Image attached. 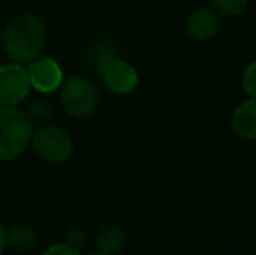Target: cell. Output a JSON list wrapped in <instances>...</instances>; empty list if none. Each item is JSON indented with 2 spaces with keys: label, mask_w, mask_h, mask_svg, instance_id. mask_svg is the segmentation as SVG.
Listing matches in <instances>:
<instances>
[{
  "label": "cell",
  "mask_w": 256,
  "mask_h": 255,
  "mask_svg": "<svg viewBox=\"0 0 256 255\" xmlns=\"http://www.w3.org/2000/svg\"><path fill=\"white\" fill-rule=\"evenodd\" d=\"M46 41L48 28L34 14L12 18L2 32V48L7 58L20 65H28L38 58L44 51Z\"/></svg>",
  "instance_id": "cell-1"
},
{
  "label": "cell",
  "mask_w": 256,
  "mask_h": 255,
  "mask_svg": "<svg viewBox=\"0 0 256 255\" xmlns=\"http://www.w3.org/2000/svg\"><path fill=\"white\" fill-rule=\"evenodd\" d=\"M34 126L24 110L18 107H0V159L20 157L30 147Z\"/></svg>",
  "instance_id": "cell-2"
},
{
  "label": "cell",
  "mask_w": 256,
  "mask_h": 255,
  "mask_svg": "<svg viewBox=\"0 0 256 255\" xmlns=\"http://www.w3.org/2000/svg\"><path fill=\"white\" fill-rule=\"evenodd\" d=\"M60 102L72 117H88L98 109L100 91L91 79L74 74L61 82Z\"/></svg>",
  "instance_id": "cell-3"
},
{
  "label": "cell",
  "mask_w": 256,
  "mask_h": 255,
  "mask_svg": "<svg viewBox=\"0 0 256 255\" xmlns=\"http://www.w3.org/2000/svg\"><path fill=\"white\" fill-rule=\"evenodd\" d=\"M32 147L44 161L52 164L66 163L74 154V140L60 126L44 124L32 135Z\"/></svg>",
  "instance_id": "cell-4"
},
{
  "label": "cell",
  "mask_w": 256,
  "mask_h": 255,
  "mask_svg": "<svg viewBox=\"0 0 256 255\" xmlns=\"http://www.w3.org/2000/svg\"><path fill=\"white\" fill-rule=\"evenodd\" d=\"M30 93L24 65L7 63L0 67V107H18Z\"/></svg>",
  "instance_id": "cell-5"
},
{
  "label": "cell",
  "mask_w": 256,
  "mask_h": 255,
  "mask_svg": "<svg viewBox=\"0 0 256 255\" xmlns=\"http://www.w3.org/2000/svg\"><path fill=\"white\" fill-rule=\"evenodd\" d=\"M30 88L37 89L38 93H54L60 89L63 82V68L60 63L48 56H38L26 67Z\"/></svg>",
  "instance_id": "cell-6"
},
{
  "label": "cell",
  "mask_w": 256,
  "mask_h": 255,
  "mask_svg": "<svg viewBox=\"0 0 256 255\" xmlns=\"http://www.w3.org/2000/svg\"><path fill=\"white\" fill-rule=\"evenodd\" d=\"M103 82L115 95H129L138 86V72L131 63L115 58L100 68Z\"/></svg>",
  "instance_id": "cell-7"
},
{
  "label": "cell",
  "mask_w": 256,
  "mask_h": 255,
  "mask_svg": "<svg viewBox=\"0 0 256 255\" xmlns=\"http://www.w3.org/2000/svg\"><path fill=\"white\" fill-rule=\"evenodd\" d=\"M186 28H188V34L197 41H209L220 34L222 20L212 9L202 7L190 14L186 20Z\"/></svg>",
  "instance_id": "cell-8"
},
{
  "label": "cell",
  "mask_w": 256,
  "mask_h": 255,
  "mask_svg": "<svg viewBox=\"0 0 256 255\" xmlns=\"http://www.w3.org/2000/svg\"><path fill=\"white\" fill-rule=\"evenodd\" d=\"M232 131L242 140H256V98H248L234 109Z\"/></svg>",
  "instance_id": "cell-9"
},
{
  "label": "cell",
  "mask_w": 256,
  "mask_h": 255,
  "mask_svg": "<svg viewBox=\"0 0 256 255\" xmlns=\"http://www.w3.org/2000/svg\"><path fill=\"white\" fill-rule=\"evenodd\" d=\"M128 243V234L120 225H104L98 232V248L102 253L115 255L118 253Z\"/></svg>",
  "instance_id": "cell-10"
},
{
  "label": "cell",
  "mask_w": 256,
  "mask_h": 255,
  "mask_svg": "<svg viewBox=\"0 0 256 255\" xmlns=\"http://www.w3.org/2000/svg\"><path fill=\"white\" fill-rule=\"evenodd\" d=\"M7 246L16 252H26L35 245V232L30 225H14L7 231Z\"/></svg>",
  "instance_id": "cell-11"
},
{
  "label": "cell",
  "mask_w": 256,
  "mask_h": 255,
  "mask_svg": "<svg viewBox=\"0 0 256 255\" xmlns=\"http://www.w3.org/2000/svg\"><path fill=\"white\" fill-rule=\"evenodd\" d=\"M209 2H211V9L218 16L225 18L239 16L248 6V0H209Z\"/></svg>",
  "instance_id": "cell-12"
},
{
  "label": "cell",
  "mask_w": 256,
  "mask_h": 255,
  "mask_svg": "<svg viewBox=\"0 0 256 255\" xmlns=\"http://www.w3.org/2000/svg\"><path fill=\"white\" fill-rule=\"evenodd\" d=\"M24 114H26L28 121L32 123V126H44V124L49 123V119H51V107H49V103L46 102H34L30 107H28V110H24Z\"/></svg>",
  "instance_id": "cell-13"
},
{
  "label": "cell",
  "mask_w": 256,
  "mask_h": 255,
  "mask_svg": "<svg viewBox=\"0 0 256 255\" xmlns=\"http://www.w3.org/2000/svg\"><path fill=\"white\" fill-rule=\"evenodd\" d=\"M115 58H118L117 51H115L114 46L108 44V42H102V44H98L94 48V51L91 53V60H92V63H94V67L98 72L103 65H106L108 62H112V60H115Z\"/></svg>",
  "instance_id": "cell-14"
},
{
  "label": "cell",
  "mask_w": 256,
  "mask_h": 255,
  "mask_svg": "<svg viewBox=\"0 0 256 255\" xmlns=\"http://www.w3.org/2000/svg\"><path fill=\"white\" fill-rule=\"evenodd\" d=\"M242 88L250 98H256V62L248 65L242 74Z\"/></svg>",
  "instance_id": "cell-15"
},
{
  "label": "cell",
  "mask_w": 256,
  "mask_h": 255,
  "mask_svg": "<svg viewBox=\"0 0 256 255\" xmlns=\"http://www.w3.org/2000/svg\"><path fill=\"white\" fill-rule=\"evenodd\" d=\"M42 255H80V252L77 248H74V246H70L68 243H56V245L49 246Z\"/></svg>",
  "instance_id": "cell-16"
},
{
  "label": "cell",
  "mask_w": 256,
  "mask_h": 255,
  "mask_svg": "<svg viewBox=\"0 0 256 255\" xmlns=\"http://www.w3.org/2000/svg\"><path fill=\"white\" fill-rule=\"evenodd\" d=\"M84 239H86L84 231H82L80 227H74V229H70V231H68L66 241H64V243H68V245L74 246V248L80 250V246H82V243H84Z\"/></svg>",
  "instance_id": "cell-17"
},
{
  "label": "cell",
  "mask_w": 256,
  "mask_h": 255,
  "mask_svg": "<svg viewBox=\"0 0 256 255\" xmlns=\"http://www.w3.org/2000/svg\"><path fill=\"white\" fill-rule=\"evenodd\" d=\"M6 234H7V229L0 224V255H2L4 250L7 248V236Z\"/></svg>",
  "instance_id": "cell-18"
},
{
  "label": "cell",
  "mask_w": 256,
  "mask_h": 255,
  "mask_svg": "<svg viewBox=\"0 0 256 255\" xmlns=\"http://www.w3.org/2000/svg\"><path fill=\"white\" fill-rule=\"evenodd\" d=\"M0 46H2V28H0Z\"/></svg>",
  "instance_id": "cell-19"
},
{
  "label": "cell",
  "mask_w": 256,
  "mask_h": 255,
  "mask_svg": "<svg viewBox=\"0 0 256 255\" xmlns=\"http://www.w3.org/2000/svg\"><path fill=\"white\" fill-rule=\"evenodd\" d=\"M91 255H106V253H102V252H96V253H91Z\"/></svg>",
  "instance_id": "cell-20"
}]
</instances>
